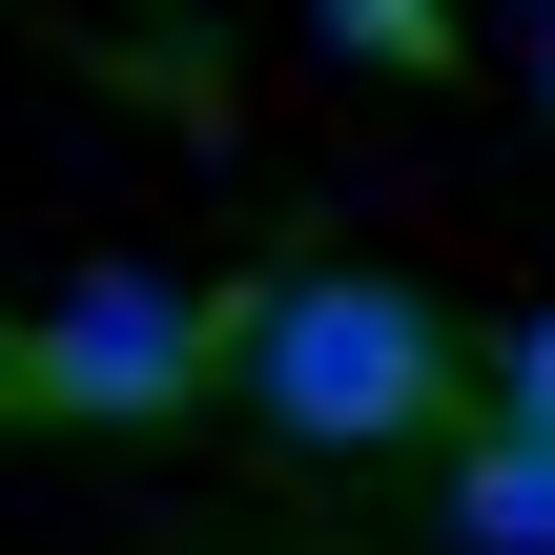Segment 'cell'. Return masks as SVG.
<instances>
[{
  "label": "cell",
  "instance_id": "cell-3",
  "mask_svg": "<svg viewBox=\"0 0 555 555\" xmlns=\"http://www.w3.org/2000/svg\"><path fill=\"white\" fill-rule=\"evenodd\" d=\"M453 535L474 555H555V433L535 412H494V433L453 453Z\"/></svg>",
  "mask_w": 555,
  "mask_h": 555
},
{
  "label": "cell",
  "instance_id": "cell-1",
  "mask_svg": "<svg viewBox=\"0 0 555 555\" xmlns=\"http://www.w3.org/2000/svg\"><path fill=\"white\" fill-rule=\"evenodd\" d=\"M227 391L268 433H309V453H371V433H433L453 412V330L391 268H288V288L227 309Z\"/></svg>",
  "mask_w": 555,
  "mask_h": 555
},
{
  "label": "cell",
  "instance_id": "cell-4",
  "mask_svg": "<svg viewBox=\"0 0 555 555\" xmlns=\"http://www.w3.org/2000/svg\"><path fill=\"white\" fill-rule=\"evenodd\" d=\"M330 21H350L371 62H453V21H433V0H330Z\"/></svg>",
  "mask_w": 555,
  "mask_h": 555
},
{
  "label": "cell",
  "instance_id": "cell-2",
  "mask_svg": "<svg viewBox=\"0 0 555 555\" xmlns=\"http://www.w3.org/2000/svg\"><path fill=\"white\" fill-rule=\"evenodd\" d=\"M185 391H227V309H185L144 268H82L21 330V412H185Z\"/></svg>",
  "mask_w": 555,
  "mask_h": 555
},
{
  "label": "cell",
  "instance_id": "cell-7",
  "mask_svg": "<svg viewBox=\"0 0 555 555\" xmlns=\"http://www.w3.org/2000/svg\"><path fill=\"white\" fill-rule=\"evenodd\" d=\"M0 391H21V330H0Z\"/></svg>",
  "mask_w": 555,
  "mask_h": 555
},
{
  "label": "cell",
  "instance_id": "cell-5",
  "mask_svg": "<svg viewBox=\"0 0 555 555\" xmlns=\"http://www.w3.org/2000/svg\"><path fill=\"white\" fill-rule=\"evenodd\" d=\"M494 412H535V433H555V309L515 330V391H494Z\"/></svg>",
  "mask_w": 555,
  "mask_h": 555
},
{
  "label": "cell",
  "instance_id": "cell-6",
  "mask_svg": "<svg viewBox=\"0 0 555 555\" xmlns=\"http://www.w3.org/2000/svg\"><path fill=\"white\" fill-rule=\"evenodd\" d=\"M535 103H555V0H535Z\"/></svg>",
  "mask_w": 555,
  "mask_h": 555
}]
</instances>
